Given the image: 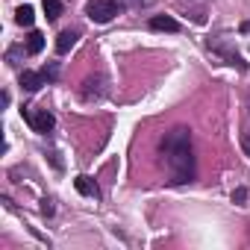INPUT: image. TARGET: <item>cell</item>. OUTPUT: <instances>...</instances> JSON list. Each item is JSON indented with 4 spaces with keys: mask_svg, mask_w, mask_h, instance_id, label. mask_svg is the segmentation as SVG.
Instances as JSON below:
<instances>
[{
    "mask_svg": "<svg viewBox=\"0 0 250 250\" xmlns=\"http://www.w3.org/2000/svg\"><path fill=\"white\" fill-rule=\"evenodd\" d=\"M15 21H18L21 27H33V21H36V12H33V6H21V9L15 12Z\"/></svg>",
    "mask_w": 250,
    "mask_h": 250,
    "instance_id": "obj_8",
    "label": "cell"
},
{
    "mask_svg": "<svg viewBox=\"0 0 250 250\" xmlns=\"http://www.w3.org/2000/svg\"><path fill=\"white\" fill-rule=\"evenodd\" d=\"M74 188H77L80 194H85V197H100V188H97V183H94L91 177H85V174L74 180Z\"/></svg>",
    "mask_w": 250,
    "mask_h": 250,
    "instance_id": "obj_4",
    "label": "cell"
},
{
    "mask_svg": "<svg viewBox=\"0 0 250 250\" xmlns=\"http://www.w3.org/2000/svg\"><path fill=\"white\" fill-rule=\"evenodd\" d=\"M74 44H77V33L65 30V33H59V39H56V53H68Z\"/></svg>",
    "mask_w": 250,
    "mask_h": 250,
    "instance_id": "obj_7",
    "label": "cell"
},
{
    "mask_svg": "<svg viewBox=\"0 0 250 250\" xmlns=\"http://www.w3.org/2000/svg\"><path fill=\"white\" fill-rule=\"evenodd\" d=\"M162 156H165V168L174 186L191 183L194 180V156H191V136L188 130H174L165 136L162 142Z\"/></svg>",
    "mask_w": 250,
    "mask_h": 250,
    "instance_id": "obj_1",
    "label": "cell"
},
{
    "mask_svg": "<svg viewBox=\"0 0 250 250\" xmlns=\"http://www.w3.org/2000/svg\"><path fill=\"white\" fill-rule=\"evenodd\" d=\"M150 27L159 30V33H177V30H180V24H177L171 15H156V18H150Z\"/></svg>",
    "mask_w": 250,
    "mask_h": 250,
    "instance_id": "obj_5",
    "label": "cell"
},
{
    "mask_svg": "<svg viewBox=\"0 0 250 250\" xmlns=\"http://www.w3.org/2000/svg\"><path fill=\"white\" fill-rule=\"evenodd\" d=\"M42 47H44V36H42L39 30H33V33L27 36V50H30V53H42Z\"/></svg>",
    "mask_w": 250,
    "mask_h": 250,
    "instance_id": "obj_9",
    "label": "cell"
},
{
    "mask_svg": "<svg viewBox=\"0 0 250 250\" xmlns=\"http://www.w3.org/2000/svg\"><path fill=\"white\" fill-rule=\"evenodd\" d=\"M121 9H124L121 0H88V3H85V15L94 24H109L112 18H118Z\"/></svg>",
    "mask_w": 250,
    "mask_h": 250,
    "instance_id": "obj_2",
    "label": "cell"
},
{
    "mask_svg": "<svg viewBox=\"0 0 250 250\" xmlns=\"http://www.w3.org/2000/svg\"><path fill=\"white\" fill-rule=\"evenodd\" d=\"M21 115H24V121H30V124H33V130H36V133H50V130H53V124H56V118H53L47 109H42V112L21 109Z\"/></svg>",
    "mask_w": 250,
    "mask_h": 250,
    "instance_id": "obj_3",
    "label": "cell"
},
{
    "mask_svg": "<svg viewBox=\"0 0 250 250\" xmlns=\"http://www.w3.org/2000/svg\"><path fill=\"white\" fill-rule=\"evenodd\" d=\"M232 200H235V203H244V200H247V191H244V188H235V191H232Z\"/></svg>",
    "mask_w": 250,
    "mask_h": 250,
    "instance_id": "obj_11",
    "label": "cell"
},
{
    "mask_svg": "<svg viewBox=\"0 0 250 250\" xmlns=\"http://www.w3.org/2000/svg\"><path fill=\"white\" fill-rule=\"evenodd\" d=\"M44 83H47L44 74H36V71H24V74H21V85H24L27 91H39Z\"/></svg>",
    "mask_w": 250,
    "mask_h": 250,
    "instance_id": "obj_6",
    "label": "cell"
},
{
    "mask_svg": "<svg viewBox=\"0 0 250 250\" xmlns=\"http://www.w3.org/2000/svg\"><path fill=\"white\" fill-rule=\"evenodd\" d=\"M241 147H244V153L250 156V136H241Z\"/></svg>",
    "mask_w": 250,
    "mask_h": 250,
    "instance_id": "obj_12",
    "label": "cell"
},
{
    "mask_svg": "<svg viewBox=\"0 0 250 250\" xmlns=\"http://www.w3.org/2000/svg\"><path fill=\"white\" fill-rule=\"evenodd\" d=\"M44 15H47V21H56L62 15V3L59 0H44Z\"/></svg>",
    "mask_w": 250,
    "mask_h": 250,
    "instance_id": "obj_10",
    "label": "cell"
}]
</instances>
